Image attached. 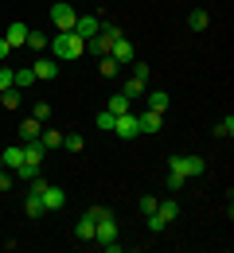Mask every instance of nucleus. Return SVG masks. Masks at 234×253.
I'll use <instances>...</instances> for the list:
<instances>
[{
	"instance_id": "nucleus-25",
	"label": "nucleus",
	"mask_w": 234,
	"mask_h": 253,
	"mask_svg": "<svg viewBox=\"0 0 234 253\" xmlns=\"http://www.w3.org/2000/svg\"><path fill=\"white\" fill-rule=\"evenodd\" d=\"M63 148H67V152H82V148H86V136H82V132H70V136H63Z\"/></svg>"
},
{
	"instance_id": "nucleus-18",
	"label": "nucleus",
	"mask_w": 234,
	"mask_h": 253,
	"mask_svg": "<svg viewBox=\"0 0 234 253\" xmlns=\"http://www.w3.org/2000/svg\"><path fill=\"white\" fill-rule=\"evenodd\" d=\"M105 109H109L113 117H121V113H129V109H133V101H129L125 94H113L109 101H105Z\"/></svg>"
},
{
	"instance_id": "nucleus-12",
	"label": "nucleus",
	"mask_w": 234,
	"mask_h": 253,
	"mask_svg": "<svg viewBox=\"0 0 234 253\" xmlns=\"http://www.w3.org/2000/svg\"><path fill=\"white\" fill-rule=\"evenodd\" d=\"M28 32H32V28H28V24H20V20H16V24H8V35H4V39H8V47H12V51H16V47H24V43H28Z\"/></svg>"
},
{
	"instance_id": "nucleus-22",
	"label": "nucleus",
	"mask_w": 234,
	"mask_h": 253,
	"mask_svg": "<svg viewBox=\"0 0 234 253\" xmlns=\"http://www.w3.org/2000/svg\"><path fill=\"white\" fill-rule=\"evenodd\" d=\"M39 132H43V125H39L35 117H28V121H20V136H24V144H28V140H39Z\"/></svg>"
},
{
	"instance_id": "nucleus-10",
	"label": "nucleus",
	"mask_w": 234,
	"mask_h": 253,
	"mask_svg": "<svg viewBox=\"0 0 234 253\" xmlns=\"http://www.w3.org/2000/svg\"><path fill=\"white\" fill-rule=\"evenodd\" d=\"M109 59L113 63H133V43L121 35V39H113V47H109Z\"/></svg>"
},
{
	"instance_id": "nucleus-32",
	"label": "nucleus",
	"mask_w": 234,
	"mask_h": 253,
	"mask_svg": "<svg viewBox=\"0 0 234 253\" xmlns=\"http://www.w3.org/2000/svg\"><path fill=\"white\" fill-rule=\"evenodd\" d=\"M156 203H160V199H152V195H144V199H140V203H137V211H140V214H144V218H148V214H152V211H156Z\"/></svg>"
},
{
	"instance_id": "nucleus-30",
	"label": "nucleus",
	"mask_w": 234,
	"mask_h": 253,
	"mask_svg": "<svg viewBox=\"0 0 234 253\" xmlns=\"http://www.w3.org/2000/svg\"><path fill=\"white\" fill-rule=\"evenodd\" d=\"M184 187H187V179H184L180 171H172V168H168V191H184Z\"/></svg>"
},
{
	"instance_id": "nucleus-27",
	"label": "nucleus",
	"mask_w": 234,
	"mask_h": 253,
	"mask_svg": "<svg viewBox=\"0 0 234 253\" xmlns=\"http://www.w3.org/2000/svg\"><path fill=\"white\" fill-rule=\"evenodd\" d=\"M98 70H101V78H113V74L121 70V63H113L109 55H101V59H98Z\"/></svg>"
},
{
	"instance_id": "nucleus-9",
	"label": "nucleus",
	"mask_w": 234,
	"mask_h": 253,
	"mask_svg": "<svg viewBox=\"0 0 234 253\" xmlns=\"http://www.w3.org/2000/svg\"><path fill=\"white\" fill-rule=\"evenodd\" d=\"M67 207V191L63 187H43V211H63Z\"/></svg>"
},
{
	"instance_id": "nucleus-20",
	"label": "nucleus",
	"mask_w": 234,
	"mask_h": 253,
	"mask_svg": "<svg viewBox=\"0 0 234 253\" xmlns=\"http://www.w3.org/2000/svg\"><path fill=\"white\" fill-rule=\"evenodd\" d=\"M144 90H148V82H140V78H129V82L121 86V94L129 97V101H137V97H144Z\"/></svg>"
},
{
	"instance_id": "nucleus-23",
	"label": "nucleus",
	"mask_w": 234,
	"mask_h": 253,
	"mask_svg": "<svg viewBox=\"0 0 234 253\" xmlns=\"http://www.w3.org/2000/svg\"><path fill=\"white\" fill-rule=\"evenodd\" d=\"M156 214H160L164 222L180 218V203H176V199H164V203H156Z\"/></svg>"
},
{
	"instance_id": "nucleus-6",
	"label": "nucleus",
	"mask_w": 234,
	"mask_h": 253,
	"mask_svg": "<svg viewBox=\"0 0 234 253\" xmlns=\"http://www.w3.org/2000/svg\"><path fill=\"white\" fill-rule=\"evenodd\" d=\"M70 32H74L78 39H82V43H86V39H94V35L101 32V20H98V16H78Z\"/></svg>"
},
{
	"instance_id": "nucleus-13",
	"label": "nucleus",
	"mask_w": 234,
	"mask_h": 253,
	"mask_svg": "<svg viewBox=\"0 0 234 253\" xmlns=\"http://www.w3.org/2000/svg\"><path fill=\"white\" fill-rule=\"evenodd\" d=\"M109 47H113V39H109L105 32H98L94 39H86V51H90L94 59H101V55H109Z\"/></svg>"
},
{
	"instance_id": "nucleus-40",
	"label": "nucleus",
	"mask_w": 234,
	"mask_h": 253,
	"mask_svg": "<svg viewBox=\"0 0 234 253\" xmlns=\"http://www.w3.org/2000/svg\"><path fill=\"white\" fill-rule=\"evenodd\" d=\"M0 168H4V160H0Z\"/></svg>"
},
{
	"instance_id": "nucleus-4",
	"label": "nucleus",
	"mask_w": 234,
	"mask_h": 253,
	"mask_svg": "<svg viewBox=\"0 0 234 253\" xmlns=\"http://www.w3.org/2000/svg\"><path fill=\"white\" fill-rule=\"evenodd\" d=\"M74 20H78V12L70 8L67 0H59V4H51V24H55L59 32H70V28H74Z\"/></svg>"
},
{
	"instance_id": "nucleus-29",
	"label": "nucleus",
	"mask_w": 234,
	"mask_h": 253,
	"mask_svg": "<svg viewBox=\"0 0 234 253\" xmlns=\"http://www.w3.org/2000/svg\"><path fill=\"white\" fill-rule=\"evenodd\" d=\"M12 86H16V70H12V66H0V94L12 90Z\"/></svg>"
},
{
	"instance_id": "nucleus-28",
	"label": "nucleus",
	"mask_w": 234,
	"mask_h": 253,
	"mask_svg": "<svg viewBox=\"0 0 234 253\" xmlns=\"http://www.w3.org/2000/svg\"><path fill=\"white\" fill-rule=\"evenodd\" d=\"M215 136H219V140H231L234 136V117H223V121L215 125Z\"/></svg>"
},
{
	"instance_id": "nucleus-1",
	"label": "nucleus",
	"mask_w": 234,
	"mask_h": 253,
	"mask_svg": "<svg viewBox=\"0 0 234 253\" xmlns=\"http://www.w3.org/2000/svg\"><path fill=\"white\" fill-rule=\"evenodd\" d=\"M51 51H55L59 63H70V59H78V55L86 51V43H82L74 32H59L55 39H51Z\"/></svg>"
},
{
	"instance_id": "nucleus-15",
	"label": "nucleus",
	"mask_w": 234,
	"mask_h": 253,
	"mask_svg": "<svg viewBox=\"0 0 234 253\" xmlns=\"http://www.w3.org/2000/svg\"><path fill=\"white\" fill-rule=\"evenodd\" d=\"M39 144H43L47 152H55V148H63V132H59V128H43V132H39Z\"/></svg>"
},
{
	"instance_id": "nucleus-8",
	"label": "nucleus",
	"mask_w": 234,
	"mask_h": 253,
	"mask_svg": "<svg viewBox=\"0 0 234 253\" xmlns=\"http://www.w3.org/2000/svg\"><path fill=\"white\" fill-rule=\"evenodd\" d=\"M137 125H140V132H160L164 128V113L144 109V113H137Z\"/></svg>"
},
{
	"instance_id": "nucleus-7",
	"label": "nucleus",
	"mask_w": 234,
	"mask_h": 253,
	"mask_svg": "<svg viewBox=\"0 0 234 253\" xmlns=\"http://www.w3.org/2000/svg\"><path fill=\"white\" fill-rule=\"evenodd\" d=\"M94 242H98V246H109V242H117V222H113V214H109V218H98V222H94Z\"/></svg>"
},
{
	"instance_id": "nucleus-19",
	"label": "nucleus",
	"mask_w": 234,
	"mask_h": 253,
	"mask_svg": "<svg viewBox=\"0 0 234 253\" xmlns=\"http://www.w3.org/2000/svg\"><path fill=\"white\" fill-rule=\"evenodd\" d=\"M187 28H191V32H207V28H211V16H207L203 8H191V16H187Z\"/></svg>"
},
{
	"instance_id": "nucleus-3",
	"label": "nucleus",
	"mask_w": 234,
	"mask_h": 253,
	"mask_svg": "<svg viewBox=\"0 0 234 253\" xmlns=\"http://www.w3.org/2000/svg\"><path fill=\"white\" fill-rule=\"evenodd\" d=\"M43 187H47L43 179H32V191H28V199H24V214H28V218L47 214V211H43Z\"/></svg>"
},
{
	"instance_id": "nucleus-33",
	"label": "nucleus",
	"mask_w": 234,
	"mask_h": 253,
	"mask_svg": "<svg viewBox=\"0 0 234 253\" xmlns=\"http://www.w3.org/2000/svg\"><path fill=\"white\" fill-rule=\"evenodd\" d=\"M32 117H35V121H51V105H47V101H35Z\"/></svg>"
},
{
	"instance_id": "nucleus-5",
	"label": "nucleus",
	"mask_w": 234,
	"mask_h": 253,
	"mask_svg": "<svg viewBox=\"0 0 234 253\" xmlns=\"http://www.w3.org/2000/svg\"><path fill=\"white\" fill-rule=\"evenodd\" d=\"M113 132L121 136V140H133V136H140V125H137V113L129 109V113H121L117 121H113Z\"/></svg>"
},
{
	"instance_id": "nucleus-14",
	"label": "nucleus",
	"mask_w": 234,
	"mask_h": 253,
	"mask_svg": "<svg viewBox=\"0 0 234 253\" xmlns=\"http://www.w3.org/2000/svg\"><path fill=\"white\" fill-rule=\"evenodd\" d=\"M0 160H4V168H8V171H16V168L24 164V144H12L8 152H0Z\"/></svg>"
},
{
	"instance_id": "nucleus-21",
	"label": "nucleus",
	"mask_w": 234,
	"mask_h": 253,
	"mask_svg": "<svg viewBox=\"0 0 234 253\" xmlns=\"http://www.w3.org/2000/svg\"><path fill=\"white\" fill-rule=\"evenodd\" d=\"M74 238H78V242H94V222L86 218V214L74 222Z\"/></svg>"
},
{
	"instance_id": "nucleus-37",
	"label": "nucleus",
	"mask_w": 234,
	"mask_h": 253,
	"mask_svg": "<svg viewBox=\"0 0 234 253\" xmlns=\"http://www.w3.org/2000/svg\"><path fill=\"white\" fill-rule=\"evenodd\" d=\"M168 222L160 218V214H156V211H152V214H148V230H152V234H160V230H164Z\"/></svg>"
},
{
	"instance_id": "nucleus-26",
	"label": "nucleus",
	"mask_w": 234,
	"mask_h": 253,
	"mask_svg": "<svg viewBox=\"0 0 234 253\" xmlns=\"http://www.w3.org/2000/svg\"><path fill=\"white\" fill-rule=\"evenodd\" d=\"M24 47H32V51H47V47H51V39H47V35H39V32H28V43H24Z\"/></svg>"
},
{
	"instance_id": "nucleus-11",
	"label": "nucleus",
	"mask_w": 234,
	"mask_h": 253,
	"mask_svg": "<svg viewBox=\"0 0 234 253\" xmlns=\"http://www.w3.org/2000/svg\"><path fill=\"white\" fill-rule=\"evenodd\" d=\"M32 74L39 78V82H55V78H59V63H51V59H39V63H32Z\"/></svg>"
},
{
	"instance_id": "nucleus-17",
	"label": "nucleus",
	"mask_w": 234,
	"mask_h": 253,
	"mask_svg": "<svg viewBox=\"0 0 234 253\" xmlns=\"http://www.w3.org/2000/svg\"><path fill=\"white\" fill-rule=\"evenodd\" d=\"M43 156H47V148H43L39 140H28V144H24V164H43Z\"/></svg>"
},
{
	"instance_id": "nucleus-36",
	"label": "nucleus",
	"mask_w": 234,
	"mask_h": 253,
	"mask_svg": "<svg viewBox=\"0 0 234 253\" xmlns=\"http://www.w3.org/2000/svg\"><path fill=\"white\" fill-rule=\"evenodd\" d=\"M32 82H35L32 66H28V70H16V86H32Z\"/></svg>"
},
{
	"instance_id": "nucleus-16",
	"label": "nucleus",
	"mask_w": 234,
	"mask_h": 253,
	"mask_svg": "<svg viewBox=\"0 0 234 253\" xmlns=\"http://www.w3.org/2000/svg\"><path fill=\"white\" fill-rule=\"evenodd\" d=\"M144 97H148V109H156V113H164L168 105H172V97L164 90H144Z\"/></svg>"
},
{
	"instance_id": "nucleus-39",
	"label": "nucleus",
	"mask_w": 234,
	"mask_h": 253,
	"mask_svg": "<svg viewBox=\"0 0 234 253\" xmlns=\"http://www.w3.org/2000/svg\"><path fill=\"white\" fill-rule=\"evenodd\" d=\"M8 55H12V47H8V39H0V63H4Z\"/></svg>"
},
{
	"instance_id": "nucleus-38",
	"label": "nucleus",
	"mask_w": 234,
	"mask_h": 253,
	"mask_svg": "<svg viewBox=\"0 0 234 253\" xmlns=\"http://www.w3.org/2000/svg\"><path fill=\"white\" fill-rule=\"evenodd\" d=\"M0 191H12V175H8L4 168H0Z\"/></svg>"
},
{
	"instance_id": "nucleus-24",
	"label": "nucleus",
	"mask_w": 234,
	"mask_h": 253,
	"mask_svg": "<svg viewBox=\"0 0 234 253\" xmlns=\"http://www.w3.org/2000/svg\"><path fill=\"white\" fill-rule=\"evenodd\" d=\"M12 175H16L20 183H32V179H39V164H20Z\"/></svg>"
},
{
	"instance_id": "nucleus-35",
	"label": "nucleus",
	"mask_w": 234,
	"mask_h": 253,
	"mask_svg": "<svg viewBox=\"0 0 234 253\" xmlns=\"http://www.w3.org/2000/svg\"><path fill=\"white\" fill-rule=\"evenodd\" d=\"M133 78H140V82H148V78H152V70H148V63H133Z\"/></svg>"
},
{
	"instance_id": "nucleus-31",
	"label": "nucleus",
	"mask_w": 234,
	"mask_h": 253,
	"mask_svg": "<svg viewBox=\"0 0 234 253\" xmlns=\"http://www.w3.org/2000/svg\"><path fill=\"white\" fill-rule=\"evenodd\" d=\"M113 121H117V117H113L109 109H101V113H98V128H101V132H113Z\"/></svg>"
},
{
	"instance_id": "nucleus-34",
	"label": "nucleus",
	"mask_w": 234,
	"mask_h": 253,
	"mask_svg": "<svg viewBox=\"0 0 234 253\" xmlns=\"http://www.w3.org/2000/svg\"><path fill=\"white\" fill-rule=\"evenodd\" d=\"M0 105H4V109H16V105H20V94H16V90H4V94H0Z\"/></svg>"
},
{
	"instance_id": "nucleus-2",
	"label": "nucleus",
	"mask_w": 234,
	"mask_h": 253,
	"mask_svg": "<svg viewBox=\"0 0 234 253\" xmlns=\"http://www.w3.org/2000/svg\"><path fill=\"white\" fill-rule=\"evenodd\" d=\"M168 168L180 171L184 179H195V175L207 171V160H203V156H168Z\"/></svg>"
}]
</instances>
